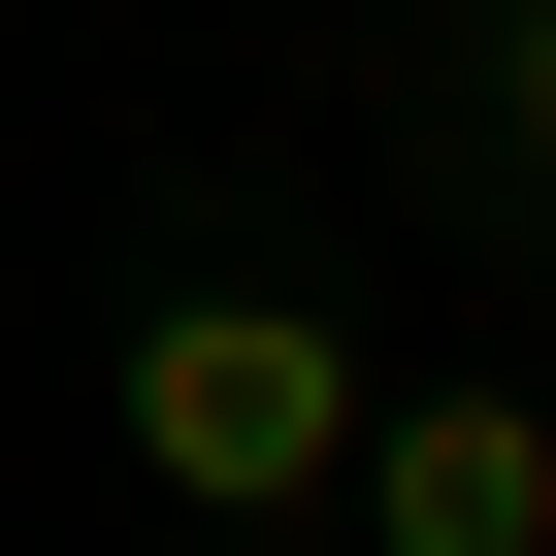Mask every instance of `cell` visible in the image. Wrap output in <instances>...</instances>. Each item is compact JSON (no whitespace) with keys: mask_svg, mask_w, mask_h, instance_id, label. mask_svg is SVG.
<instances>
[{"mask_svg":"<svg viewBox=\"0 0 556 556\" xmlns=\"http://www.w3.org/2000/svg\"><path fill=\"white\" fill-rule=\"evenodd\" d=\"M361 458V361H328V295H164L131 328V491H197V523H295Z\"/></svg>","mask_w":556,"mask_h":556,"instance_id":"6da1fadb","label":"cell"},{"mask_svg":"<svg viewBox=\"0 0 556 556\" xmlns=\"http://www.w3.org/2000/svg\"><path fill=\"white\" fill-rule=\"evenodd\" d=\"M361 556H556V393H361Z\"/></svg>","mask_w":556,"mask_h":556,"instance_id":"7a4b0ae2","label":"cell"},{"mask_svg":"<svg viewBox=\"0 0 556 556\" xmlns=\"http://www.w3.org/2000/svg\"><path fill=\"white\" fill-rule=\"evenodd\" d=\"M491 164L556 197V0H523V34H491Z\"/></svg>","mask_w":556,"mask_h":556,"instance_id":"3957f363","label":"cell"}]
</instances>
